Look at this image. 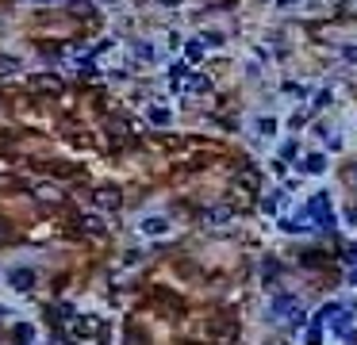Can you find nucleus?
<instances>
[{
  "label": "nucleus",
  "mask_w": 357,
  "mask_h": 345,
  "mask_svg": "<svg viewBox=\"0 0 357 345\" xmlns=\"http://www.w3.org/2000/svg\"><path fill=\"white\" fill-rule=\"evenodd\" d=\"M346 261H353V265H357V246H349V250H346Z\"/></svg>",
  "instance_id": "aec40b11"
},
{
  "label": "nucleus",
  "mask_w": 357,
  "mask_h": 345,
  "mask_svg": "<svg viewBox=\"0 0 357 345\" xmlns=\"http://www.w3.org/2000/svg\"><path fill=\"white\" fill-rule=\"evenodd\" d=\"M73 330H77V334H96V330H100V322H96V319H81Z\"/></svg>",
  "instance_id": "0eeeda50"
},
{
  "label": "nucleus",
  "mask_w": 357,
  "mask_h": 345,
  "mask_svg": "<svg viewBox=\"0 0 357 345\" xmlns=\"http://www.w3.org/2000/svg\"><path fill=\"white\" fill-rule=\"evenodd\" d=\"M307 215H315V226H327V230L334 226V211H331V199L322 196V192H319V196H311V199H307Z\"/></svg>",
  "instance_id": "f03ea898"
},
{
  "label": "nucleus",
  "mask_w": 357,
  "mask_h": 345,
  "mask_svg": "<svg viewBox=\"0 0 357 345\" xmlns=\"http://www.w3.org/2000/svg\"><path fill=\"white\" fill-rule=\"evenodd\" d=\"M204 43H208V46H219V43H223V34L211 31V34H204Z\"/></svg>",
  "instance_id": "4468645a"
},
{
  "label": "nucleus",
  "mask_w": 357,
  "mask_h": 345,
  "mask_svg": "<svg viewBox=\"0 0 357 345\" xmlns=\"http://www.w3.org/2000/svg\"><path fill=\"white\" fill-rule=\"evenodd\" d=\"M280 157H284V161H296V142H284V150H280Z\"/></svg>",
  "instance_id": "9b49d317"
},
{
  "label": "nucleus",
  "mask_w": 357,
  "mask_h": 345,
  "mask_svg": "<svg viewBox=\"0 0 357 345\" xmlns=\"http://www.w3.org/2000/svg\"><path fill=\"white\" fill-rule=\"evenodd\" d=\"M12 284H16L19 292H27V288L35 284V272H31V268H16V272H12Z\"/></svg>",
  "instance_id": "7ed1b4c3"
},
{
  "label": "nucleus",
  "mask_w": 357,
  "mask_h": 345,
  "mask_svg": "<svg viewBox=\"0 0 357 345\" xmlns=\"http://www.w3.org/2000/svg\"><path fill=\"white\" fill-rule=\"evenodd\" d=\"M166 230H169L166 219H142V234H154V238H161Z\"/></svg>",
  "instance_id": "20e7f679"
},
{
  "label": "nucleus",
  "mask_w": 357,
  "mask_h": 345,
  "mask_svg": "<svg viewBox=\"0 0 357 345\" xmlns=\"http://www.w3.org/2000/svg\"><path fill=\"white\" fill-rule=\"evenodd\" d=\"M85 234H104V223L100 219H85Z\"/></svg>",
  "instance_id": "9d476101"
},
{
  "label": "nucleus",
  "mask_w": 357,
  "mask_h": 345,
  "mask_svg": "<svg viewBox=\"0 0 357 345\" xmlns=\"http://www.w3.org/2000/svg\"><path fill=\"white\" fill-rule=\"evenodd\" d=\"M135 54H139V58H154V50H150L146 43H139V46H135Z\"/></svg>",
  "instance_id": "2eb2a0df"
},
{
  "label": "nucleus",
  "mask_w": 357,
  "mask_h": 345,
  "mask_svg": "<svg viewBox=\"0 0 357 345\" xmlns=\"http://www.w3.org/2000/svg\"><path fill=\"white\" fill-rule=\"evenodd\" d=\"M304 169H307V172H322V169H327V157L311 154V157H307V161H304Z\"/></svg>",
  "instance_id": "423d86ee"
},
{
  "label": "nucleus",
  "mask_w": 357,
  "mask_h": 345,
  "mask_svg": "<svg viewBox=\"0 0 357 345\" xmlns=\"http://www.w3.org/2000/svg\"><path fill=\"white\" fill-rule=\"evenodd\" d=\"M257 130H262V134H273V130H277V119H269V115L257 119Z\"/></svg>",
  "instance_id": "1a4fd4ad"
},
{
  "label": "nucleus",
  "mask_w": 357,
  "mask_h": 345,
  "mask_svg": "<svg viewBox=\"0 0 357 345\" xmlns=\"http://www.w3.org/2000/svg\"><path fill=\"white\" fill-rule=\"evenodd\" d=\"M349 284H353V288H357V268H353V272H349Z\"/></svg>",
  "instance_id": "412c9836"
},
{
  "label": "nucleus",
  "mask_w": 357,
  "mask_h": 345,
  "mask_svg": "<svg viewBox=\"0 0 357 345\" xmlns=\"http://www.w3.org/2000/svg\"><path fill=\"white\" fill-rule=\"evenodd\" d=\"M181 77H184V61H177V65L169 69V81H181Z\"/></svg>",
  "instance_id": "f8f14e48"
},
{
  "label": "nucleus",
  "mask_w": 357,
  "mask_h": 345,
  "mask_svg": "<svg viewBox=\"0 0 357 345\" xmlns=\"http://www.w3.org/2000/svg\"><path fill=\"white\" fill-rule=\"evenodd\" d=\"M346 223H349V226H357V203H353V207L346 211Z\"/></svg>",
  "instance_id": "a211bd4d"
},
{
  "label": "nucleus",
  "mask_w": 357,
  "mask_h": 345,
  "mask_svg": "<svg viewBox=\"0 0 357 345\" xmlns=\"http://www.w3.org/2000/svg\"><path fill=\"white\" fill-rule=\"evenodd\" d=\"M150 119H154V123H166V119H169V112H161V108H154V112H150Z\"/></svg>",
  "instance_id": "f3484780"
},
{
  "label": "nucleus",
  "mask_w": 357,
  "mask_h": 345,
  "mask_svg": "<svg viewBox=\"0 0 357 345\" xmlns=\"http://www.w3.org/2000/svg\"><path fill=\"white\" fill-rule=\"evenodd\" d=\"M262 272H265V276H277V272H280V265H277V261H265Z\"/></svg>",
  "instance_id": "ddd939ff"
},
{
  "label": "nucleus",
  "mask_w": 357,
  "mask_h": 345,
  "mask_svg": "<svg viewBox=\"0 0 357 345\" xmlns=\"http://www.w3.org/2000/svg\"><path fill=\"white\" fill-rule=\"evenodd\" d=\"M188 88H192V92H208L211 81H208V77H192V85H188Z\"/></svg>",
  "instance_id": "6e6552de"
},
{
  "label": "nucleus",
  "mask_w": 357,
  "mask_h": 345,
  "mask_svg": "<svg viewBox=\"0 0 357 345\" xmlns=\"http://www.w3.org/2000/svg\"><path fill=\"white\" fill-rule=\"evenodd\" d=\"M0 315H4V307H0Z\"/></svg>",
  "instance_id": "4be33fe9"
},
{
  "label": "nucleus",
  "mask_w": 357,
  "mask_h": 345,
  "mask_svg": "<svg viewBox=\"0 0 357 345\" xmlns=\"http://www.w3.org/2000/svg\"><path fill=\"white\" fill-rule=\"evenodd\" d=\"M269 319H288L292 326H304V310H300V299L296 295H277L269 307Z\"/></svg>",
  "instance_id": "f257e3e1"
},
{
  "label": "nucleus",
  "mask_w": 357,
  "mask_h": 345,
  "mask_svg": "<svg viewBox=\"0 0 357 345\" xmlns=\"http://www.w3.org/2000/svg\"><path fill=\"white\" fill-rule=\"evenodd\" d=\"M200 54H204V43H192V46H188V58H192V61L200 58Z\"/></svg>",
  "instance_id": "dca6fc26"
},
{
  "label": "nucleus",
  "mask_w": 357,
  "mask_h": 345,
  "mask_svg": "<svg viewBox=\"0 0 357 345\" xmlns=\"http://www.w3.org/2000/svg\"><path fill=\"white\" fill-rule=\"evenodd\" d=\"M346 61H357V46H346Z\"/></svg>",
  "instance_id": "6ab92c4d"
},
{
  "label": "nucleus",
  "mask_w": 357,
  "mask_h": 345,
  "mask_svg": "<svg viewBox=\"0 0 357 345\" xmlns=\"http://www.w3.org/2000/svg\"><path fill=\"white\" fill-rule=\"evenodd\" d=\"M96 199H100L104 207H119V192H115V188H112V192H108V188H104V192H96Z\"/></svg>",
  "instance_id": "39448f33"
}]
</instances>
